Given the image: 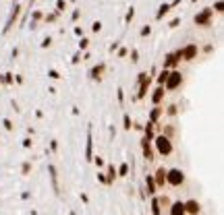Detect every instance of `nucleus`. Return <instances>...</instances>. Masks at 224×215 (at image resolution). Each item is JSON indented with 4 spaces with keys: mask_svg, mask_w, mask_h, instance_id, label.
<instances>
[{
    "mask_svg": "<svg viewBox=\"0 0 224 215\" xmlns=\"http://www.w3.org/2000/svg\"><path fill=\"white\" fill-rule=\"evenodd\" d=\"M152 141L156 143V149H158L160 155H170L172 153V143H170V139L166 134H160V137H156Z\"/></svg>",
    "mask_w": 224,
    "mask_h": 215,
    "instance_id": "1",
    "label": "nucleus"
},
{
    "mask_svg": "<svg viewBox=\"0 0 224 215\" xmlns=\"http://www.w3.org/2000/svg\"><path fill=\"white\" fill-rule=\"evenodd\" d=\"M166 182L170 184V186H181L183 182H185V174H183V170H166Z\"/></svg>",
    "mask_w": 224,
    "mask_h": 215,
    "instance_id": "2",
    "label": "nucleus"
},
{
    "mask_svg": "<svg viewBox=\"0 0 224 215\" xmlns=\"http://www.w3.org/2000/svg\"><path fill=\"white\" fill-rule=\"evenodd\" d=\"M181 81H183V77H181V72L178 71H172V72H168V77H166V89H174V87H178L181 85Z\"/></svg>",
    "mask_w": 224,
    "mask_h": 215,
    "instance_id": "3",
    "label": "nucleus"
},
{
    "mask_svg": "<svg viewBox=\"0 0 224 215\" xmlns=\"http://www.w3.org/2000/svg\"><path fill=\"white\" fill-rule=\"evenodd\" d=\"M94 159V137H91V126L87 131V145H85V161Z\"/></svg>",
    "mask_w": 224,
    "mask_h": 215,
    "instance_id": "4",
    "label": "nucleus"
},
{
    "mask_svg": "<svg viewBox=\"0 0 224 215\" xmlns=\"http://www.w3.org/2000/svg\"><path fill=\"white\" fill-rule=\"evenodd\" d=\"M48 172H50V180H52V188H54V194H60V184H58V174H56V167L48 166Z\"/></svg>",
    "mask_w": 224,
    "mask_h": 215,
    "instance_id": "5",
    "label": "nucleus"
},
{
    "mask_svg": "<svg viewBox=\"0 0 224 215\" xmlns=\"http://www.w3.org/2000/svg\"><path fill=\"white\" fill-rule=\"evenodd\" d=\"M153 182H156V186H164L166 184V167H158V170H156Z\"/></svg>",
    "mask_w": 224,
    "mask_h": 215,
    "instance_id": "6",
    "label": "nucleus"
},
{
    "mask_svg": "<svg viewBox=\"0 0 224 215\" xmlns=\"http://www.w3.org/2000/svg\"><path fill=\"white\" fill-rule=\"evenodd\" d=\"M210 17H212V8H205L203 12H199V15L195 17V23H197V25H208Z\"/></svg>",
    "mask_w": 224,
    "mask_h": 215,
    "instance_id": "7",
    "label": "nucleus"
},
{
    "mask_svg": "<svg viewBox=\"0 0 224 215\" xmlns=\"http://www.w3.org/2000/svg\"><path fill=\"white\" fill-rule=\"evenodd\" d=\"M199 203H197V201H187V203H185V213H191V215H197L199 213Z\"/></svg>",
    "mask_w": 224,
    "mask_h": 215,
    "instance_id": "8",
    "label": "nucleus"
},
{
    "mask_svg": "<svg viewBox=\"0 0 224 215\" xmlns=\"http://www.w3.org/2000/svg\"><path fill=\"white\" fill-rule=\"evenodd\" d=\"M170 215H187V213H185V203H181V201L172 203V207H170Z\"/></svg>",
    "mask_w": 224,
    "mask_h": 215,
    "instance_id": "9",
    "label": "nucleus"
},
{
    "mask_svg": "<svg viewBox=\"0 0 224 215\" xmlns=\"http://www.w3.org/2000/svg\"><path fill=\"white\" fill-rule=\"evenodd\" d=\"M17 17H19V6L15 4V8H12L11 17H9V21H6V25H4V33H6V31H9V29L12 27V23H15V19H17Z\"/></svg>",
    "mask_w": 224,
    "mask_h": 215,
    "instance_id": "10",
    "label": "nucleus"
},
{
    "mask_svg": "<svg viewBox=\"0 0 224 215\" xmlns=\"http://www.w3.org/2000/svg\"><path fill=\"white\" fill-rule=\"evenodd\" d=\"M181 52H183V60H191L193 56H195V54H197V48L191 44V46H187V48L181 50Z\"/></svg>",
    "mask_w": 224,
    "mask_h": 215,
    "instance_id": "11",
    "label": "nucleus"
},
{
    "mask_svg": "<svg viewBox=\"0 0 224 215\" xmlns=\"http://www.w3.org/2000/svg\"><path fill=\"white\" fill-rule=\"evenodd\" d=\"M114 178H116V170L110 164V166H108V172H106V186H110V184L114 182Z\"/></svg>",
    "mask_w": 224,
    "mask_h": 215,
    "instance_id": "12",
    "label": "nucleus"
},
{
    "mask_svg": "<svg viewBox=\"0 0 224 215\" xmlns=\"http://www.w3.org/2000/svg\"><path fill=\"white\" fill-rule=\"evenodd\" d=\"M153 124H156V122H147L145 128H143V131H145V139H143V141H147V143L153 139Z\"/></svg>",
    "mask_w": 224,
    "mask_h": 215,
    "instance_id": "13",
    "label": "nucleus"
},
{
    "mask_svg": "<svg viewBox=\"0 0 224 215\" xmlns=\"http://www.w3.org/2000/svg\"><path fill=\"white\" fill-rule=\"evenodd\" d=\"M162 213V207H160V199L153 197L152 199V215H160Z\"/></svg>",
    "mask_w": 224,
    "mask_h": 215,
    "instance_id": "14",
    "label": "nucleus"
},
{
    "mask_svg": "<svg viewBox=\"0 0 224 215\" xmlns=\"http://www.w3.org/2000/svg\"><path fill=\"white\" fill-rule=\"evenodd\" d=\"M145 186H147V192H150V194H156V182H153V176H145Z\"/></svg>",
    "mask_w": 224,
    "mask_h": 215,
    "instance_id": "15",
    "label": "nucleus"
},
{
    "mask_svg": "<svg viewBox=\"0 0 224 215\" xmlns=\"http://www.w3.org/2000/svg\"><path fill=\"white\" fill-rule=\"evenodd\" d=\"M143 157H145V159H147V161H152V159H153L152 147H150V143H147V141H143Z\"/></svg>",
    "mask_w": 224,
    "mask_h": 215,
    "instance_id": "16",
    "label": "nucleus"
},
{
    "mask_svg": "<svg viewBox=\"0 0 224 215\" xmlns=\"http://www.w3.org/2000/svg\"><path fill=\"white\" fill-rule=\"evenodd\" d=\"M102 71H104V64H98V66H94V68L89 71V74H91V79H100V74H102Z\"/></svg>",
    "mask_w": 224,
    "mask_h": 215,
    "instance_id": "17",
    "label": "nucleus"
},
{
    "mask_svg": "<svg viewBox=\"0 0 224 215\" xmlns=\"http://www.w3.org/2000/svg\"><path fill=\"white\" fill-rule=\"evenodd\" d=\"M162 97H164V87H158V89H156V93H153V104H160V101H162Z\"/></svg>",
    "mask_w": 224,
    "mask_h": 215,
    "instance_id": "18",
    "label": "nucleus"
},
{
    "mask_svg": "<svg viewBox=\"0 0 224 215\" xmlns=\"http://www.w3.org/2000/svg\"><path fill=\"white\" fill-rule=\"evenodd\" d=\"M116 176H129V164H120L118 166V170H116Z\"/></svg>",
    "mask_w": 224,
    "mask_h": 215,
    "instance_id": "19",
    "label": "nucleus"
},
{
    "mask_svg": "<svg viewBox=\"0 0 224 215\" xmlns=\"http://www.w3.org/2000/svg\"><path fill=\"white\" fill-rule=\"evenodd\" d=\"M170 8H172L170 4H162V6H160V11H158V15H156V17H158V19H162V17H164L166 12L170 11Z\"/></svg>",
    "mask_w": 224,
    "mask_h": 215,
    "instance_id": "20",
    "label": "nucleus"
},
{
    "mask_svg": "<svg viewBox=\"0 0 224 215\" xmlns=\"http://www.w3.org/2000/svg\"><path fill=\"white\" fill-rule=\"evenodd\" d=\"M160 112H162L160 108H153L152 112H150V122H156V120H158V116H160Z\"/></svg>",
    "mask_w": 224,
    "mask_h": 215,
    "instance_id": "21",
    "label": "nucleus"
},
{
    "mask_svg": "<svg viewBox=\"0 0 224 215\" xmlns=\"http://www.w3.org/2000/svg\"><path fill=\"white\" fill-rule=\"evenodd\" d=\"M122 122H125V128L131 131V118H129V114H125V116H122Z\"/></svg>",
    "mask_w": 224,
    "mask_h": 215,
    "instance_id": "22",
    "label": "nucleus"
},
{
    "mask_svg": "<svg viewBox=\"0 0 224 215\" xmlns=\"http://www.w3.org/2000/svg\"><path fill=\"white\" fill-rule=\"evenodd\" d=\"M166 77H168V71H166V68H164V71H162V74H160V77H158V83H160V85H164Z\"/></svg>",
    "mask_w": 224,
    "mask_h": 215,
    "instance_id": "23",
    "label": "nucleus"
},
{
    "mask_svg": "<svg viewBox=\"0 0 224 215\" xmlns=\"http://www.w3.org/2000/svg\"><path fill=\"white\" fill-rule=\"evenodd\" d=\"M29 170H31V164H29V161H25L23 166H21V172H23V174H29Z\"/></svg>",
    "mask_w": 224,
    "mask_h": 215,
    "instance_id": "24",
    "label": "nucleus"
},
{
    "mask_svg": "<svg viewBox=\"0 0 224 215\" xmlns=\"http://www.w3.org/2000/svg\"><path fill=\"white\" fill-rule=\"evenodd\" d=\"M2 124H4V128H6V131H12V122H11L9 118H6V120H2Z\"/></svg>",
    "mask_w": 224,
    "mask_h": 215,
    "instance_id": "25",
    "label": "nucleus"
},
{
    "mask_svg": "<svg viewBox=\"0 0 224 215\" xmlns=\"http://www.w3.org/2000/svg\"><path fill=\"white\" fill-rule=\"evenodd\" d=\"M91 161H94V164H95L98 167H102V166H104V159H102V157H94Z\"/></svg>",
    "mask_w": 224,
    "mask_h": 215,
    "instance_id": "26",
    "label": "nucleus"
},
{
    "mask_svg": "<svg viewBox=\"0 0 224 215\" xmlns=\"http://www.w3.org/2000/svg\"><path fill=\"white\" fill-rule=\"evenodd\" d=\"M64 6H67V4H64V0H58V2H56V11H64Z\"/></svg>",
    "mask_w": 224,
    "mask_h": 215,
    "instance_id": "27",
    "label": "nucleus"
},
{
    "mask_svg": "<svg viewBox=\"0 0 224 215\" xmlns=\"http://www.w3.org/2000/svg\"><path fill=\"white\" fill-rule=\"evenodd\" d=\"M50 149H52V151H56V149H58V141H56V139H54V141H50Z\"/></svg>",
    "mask_w": 224,
    "mask_h": 215,
    "instance_id": "28",
    "label": "nucleus"
},
{
    "mask_svg": "<svg viewBox=\"0 0 224 215\" xmlns=\"http://www.w3.org/2000/svg\"><path fill=\"white\" fill-rule=\"evenodd\" d=\"M98 180H100L102 184H106V174H102V172H98Z\"/></svg>",
    "mask_w": 224,
    "mask_h": 215,
    "instance_id": "29",
    "label": "nucleus"
},
{
    "mask_svg": "<svg viewBox=\"0 0 224 215\" xmlns=\"http://www.w3.org/2000/svg\"><path fill=\"white\" fill-rule=\"evenodd\" d=\"M87 46H89V41H87V39H81V41H79V48H81V50H85Z\"/></svg>",
    "mask_w": 224,
    "mask_h": 215,
    "instance_id": "30",
    "label": "nucleus"
},
{
    "mask_svg": "<svg viewBox=\"0 0 224 215\" xmlns=\"http://www.w3.org/2000/svg\"><path fill=\"white\" fill-rule=\"evenodd\" d=\"M79 197H81V201H83V203H85V205L89 203V197H87V194H85V192H81V194H79Z\"/></svg>",
    "mask_w": 224,
    "mask_h": 215,
    "instance_id": "31",
    "label": "nucleus"
},
{
    "mask_svg": "<svg viewBox=\"0 0 224 215\" xmlns=\"http://www.w3.org/2000/svg\"><path fill=\"white\" fill-rule=\"evenodd\" d=\"M23 147H25V149H29V147H31V139H23Z\"/></svg>",
    "mask_w": 224,
    "mask_h": 215,
    "instance_id": "32",
    "label": "nucleus"
},
{
    "mask_svg": "<svg viewBox=\"0 0 224 215\" xmlns=\"http://www.w3.org/2000/svg\"><path fill=\"white\" fill-rule=\"evenodd\" d=\"M150 31H152L150 27H143V29H141V35H143V37H145V35H150Z\"/></svg>",
    "mask_w": 224,
    "mask_h": 215,
    "instance_id": "33",
    "label": "nucleus"
},
{
    "mask_svg": "<svg viewBox=\"0 0 224 215\" xmlns=\"http://www.w3.org/2000/svg\"><path fill=\"white\" fill-rule=\"evenodd\" d=\"M48 74H50V79H58V77H60V74H58V72H56V71H50V72H48Z\"/></svg>",
    "mask_w": 224,
    "mask_h": 215,
    "instance_id": "34",
    "label": "nucleus"
},
{
    "mask_svg": "<svg viewBox=\"0 0 224 215\" xmlns=\"http://www.w3.org/2000/svg\"><path fill=\"white\" fill-rule=\"evenodd\" d=\"M50 41H52V39H50V37H46V39L42 41V48H46V46H50Z\"/></svg>",
    "mask_w": 224,
    "mask_h": 215,
    "instance_id": "35",
    "label": "nucleus"
},
{
    "mask_svg": "<svg viewBox=\"0 0 224 215\" xmlns=\"http://www.w3.org/2000/svg\"><path fill=\"white\" fill-rule=\"evenodd\" d=\"M131 60H133V62H137V60H139V58H137V52H135V50L131 52Z\"/></svg>",
    "mask_w": 224,
    "mask_h": 215,
    "instance_id": "36",
    "label": "nucleus"
},
{
    "mask_svg": "<svg viewBox=\"0 0 224 215\" xmlns=\"http://www.w3.org/2000/svg\"><path fill=\"white\" fill-rule=\"evenodd\" d=\"M133 15H135V11H133V8H131V11L127 12V21H131V19H133Z\"/></svg>",
    "mask_w": 224,
    "mask_h": 215,
    "instance_id": "37",
    "label": "nucleus"
},
{
    "mask_svg": "<svg viewBox=\"0 0 224 215\" xmlns=\"http://www.w3.org/2000/svg\"><path fill=\"white\" fill-rule=\"evenodd\" d=\"M100 29H102V23H100V21H98V23H94V31H100Z\"/></svg>",
    "mask_w": 224,
    "mask_h": 215,
    "instance_id": "38",
    "label": "nucleus"
},
{
    "mask_svg": "<svg viewBox=\"0 0 224 215\" xmlns=\"http://www.w3.org/2000/svg\"><path fill=\"white\" fill-rule=\"evenodd\" d=\"M12 81V77H11V72H6V77H4V83H11Z\"/></svg>",
    "mask_w": 224,
    "mask_h": 215,
    "instance_id": "39",
    "label": "nucleus"
}]
</instances>
